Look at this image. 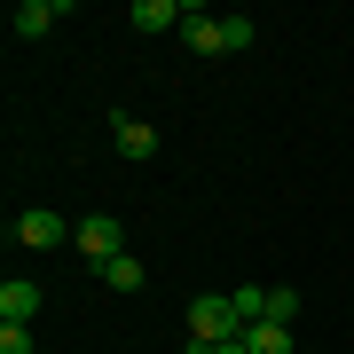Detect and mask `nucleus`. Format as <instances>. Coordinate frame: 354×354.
<instances>
[{
  "label": "nucleus",
  "instance_id": "1",
  "mask_svg": "<svg viewBox=\"0 0 354 354\" xmlns=\"http://www.w3.org/2000/svg\"><path fill=\"white\" fill-rule=\"evenodd\" d=\"M189 339H205V346L244 339V315H236V299H228V291H197V299H189Z\"/></svg>",
  "mask_w": 354,
  "mask_h": 354
},
{
  "label": "nucleus",
  "instance_id": "2",
  "mask_svg": "<svg viewBox=\"0 0 354 354\" xmlns=\"http://www.w3.org/2000/svg\"><path fill=\"white\" fill-rule=\"evenodd\" d=\"M79 252H87L95 268H111L118 252H127V221H118V213H87V221H79Z\"/></svg>",
  "mask_w": 354,
  "mask_h": 354
},
{
  "label": "nucleus",
  "instance_id": "3",
  "mask_svg": "<svg viewBox=\"0 0 354 354\" xmlns=\"http://www.w3.org/2000/svg\"><path fill=\"white\" fill-rule=\"evenodd\" d=\"M8 236L24 244V252H55V244L71 236V221H64V213H39V205H32V213H16V221H8Z\"/></svg>",
  "mask_w": 354,
  "mask_h": 354
},
{
  "label": "nucleus",
  "instance_id": "4",
  "mask_svg": "<svg viewBox=\"0 0 354 354\" xmlns=\"http://www.w3.org/2000/svg\"><path fill=\"white\" fill-rule=\"evenodd\" d=\"M111 142H118V158H158V127L150 118H134V111H111Z\"/></svg>",
  "mask_w": 354,
  "mask_h": 354
},
{
  "label": "nucleus",
  "instance_id": "5",
  "mask_svg": "<svg viewBox=\"0 0 354 354\" xmlns=\"http://www.w3.org/2000/svg\"><path fill=\"white\" fill-rule=\"evenodd\" d=\"M181 39H189V55H228V24H221V16H205V8H189Z\"/></svg>",
  "mask_w": 354,
  "mask_h": 354
},
{
  "label": "nucleus",
  "instance_id": "6",
  "mask_svg": "<svg viewBox=\"0 0 354 354\" xmlns=\"http://www.w3.org/2000/svg\"><path fill=\"white\" fill-rule=\"evenodd\" d=\"M8 24H16V39H48L55 24H64V0H24Z\"/></svg>",
  "mask_w": 354,
  "mask_h": 354
},
{
  "label": "nucleus",
  "instance_id": "7",
  "mask_svg": "<svg viewBox=\"0 0 354 354\" xmlns=\"http://www.w3.org/2000/svg\"><path fill=\"white\" fill-rule=\"evenodd\" d=\"M39 315V283L32 276H8L0 283V323H32Z\"/></svg>",
  "mask_w": 354,
  "mask_h": 354
},
{
  "label": "nucleus",
  "instance_id": "8",
  "mask_svg": "<svg viewBox=\"0 0 354 354\" xmlns=\"http://www.w3.org/2000/svg\"><path fill=\"white\" fill-rule=\"evenodd\" d=\"M134 24L142 32H181L189 24V0H134Z\"/></svg>",
  "mask_w": 354,
  "mask_h": 354
},
{
  "label": "nucleus",
  "instance_id": "9",
  "mask_svg": "<svg viewBox=\"0 0 354 354\" xmlns=\"http://www.w3.org/2000/svg\"><path fill=\"white\" fill-rule=\"evenodd\" d=\"M244 346L252 354H299V339H291L283 323H244Z\"/></svg>",
  "mask_w": 354,
  "mask_h": 354
},
{
  "label": "nucleus",
  "instance_id": "10",
  "mask_svg": "<svg viewBox=\"0 0 354 354\" xmlns=\"http://www.w3.org/2000/svg\"><path fill=\"white\" fill-rule=\"evenodd\" d=\"M260 323H283L291 330V323H299V291H291V283H268V315Z\"/></svg>",
  "mask_w": 354,
  "mask_h": 354
},
{
  "label": "nucleus",
  "instance_id": "11",
  "mask_svg": "<svg viewBox=\"0 0 354 354\" xmlns=\"http://www.w3.org/2000/svg\"><path fill=\"white\" fill-rule=\"evenodd\" d=\"M102 283H111V291H142V260H134V252H118L111 268H102Z\"/></svg>",
  "mask_w": 354,
  "mask_h": 354
},
{
  "label": "nucleus",
  "instance_id": "12",
  "mask_svg": "<svg viewBox=\"0 0 354 354\" xmlns=\"http://www.w3.org/2000/svg\"><path fill=\"white\" fill-rule=\"evenodd\" d=\"M228 299H236V315H244V323H260V315H268V283H236Z\"/></svg>",
  "mask_w": 354,
  "mask_h": 354
},
{
  "label": "nucleus",
  "instance_id": "13",
  "mask_svg": "<svg viewBox=\"0 0 354 354\" xmlns=\"http://www.w3.org/2000/svg\"><path fill=\"white\" fill-rule=\"evenodd\" d=\"M221 24H228V55H236V48H252V32H260L252 16H221Z\"/></svg>",
  "mask_w": 354,
  "mask_h": 354
},
{
  "label": "nucleus",
  "instance_id": "14",
  "mask_svg": "<svg viewBox=\"0 0 354 354\" xmlns=\"http://www.w3.org/2000/svg\"><path fill=\"white\" fill-rule=\"evenodd\" d=\"M0 354H32V330L24 323H0Z\"/></svg>",
  "mask_w": 354,
  "mask_h": 354
},
{
  "label": "nucleus",
  "instance_id": "15",
  "mask_svg": "<svg viewBox=\"0 0 354 354\" xmlns=\"http://www.w3.org/2000/svg\"><path fill=\"white\" fill-rule=\"evenodd\" d=\"M213 354H252V346H244V339H228V346H213Z\"/></svg>",
  "mask_w": 354,
  "mask_h": 354
},
{
  "label": "nucleus",
  "instance_id": "16",
  "mask_svg": "<svg viewBox=\"0 0 354 354\" xmlns=\"http://www.w3.org/2000/svg\"><path fill=\"white\" fill-rule=\"evenodd\" d=\"M299 354H315V346H299Z\"/></svg>",
  "mask_w": 354,
  "mask_h": 354
}]
</instances>
